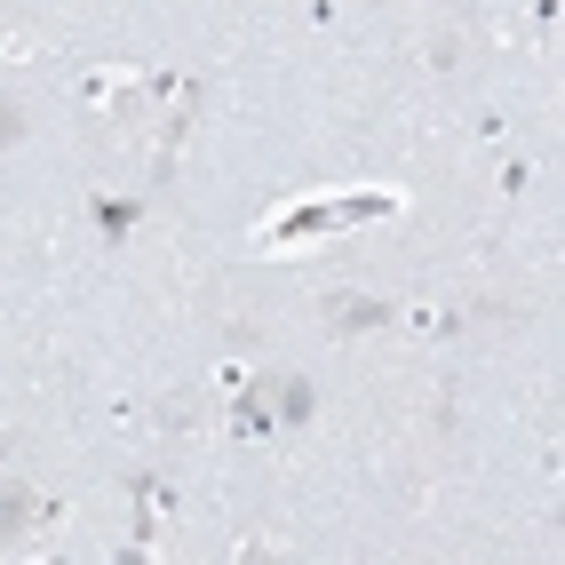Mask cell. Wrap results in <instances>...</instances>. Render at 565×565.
<instances>
[{"instance_id":"1","label":"cell","mask_w":565,"mask_h":565,"mask_svg":"<svg viewBox=\"0 0 565 565\" xmlns=\"http://www.w3.org/2000/svg\"><path fill=\"white\" fill-rule=\"evenodd\" d=\"M41 518H49L41 494H24V486H0V542H17L24 525H41Z\"/></svg>"},{"instance_id":"2","label":"cell","mask_w":565,"mask_h":565,"mask_svg":"<svg viewBox=\"0 0 565 565\" xmlns=\"http://www.w3.org/2000/svg\"><path fill=\"white\" fill-rule=\"evenodd\" d=\"M136 215H143L136 200H120V192H96V232H104L111 247H120V239L136 232Z\"/></svg>"},{"instance_id":"3","label":"cell","mask_w":565,"mask_h":565,"mask_svg":"<svg viewBox=\"0 0 565 565\" xmlns=\"http://www.w3.org/2000/svg\"><path fill=\"white\" fill-rule=\"evenodd\" d=\"M334 327H343V334H366V327H383L391 319V303H366V295H334Z\"/></svg>"},{"instance_id":"4","label":"cell","mask_w":565,"mask_h":565,"mask_svg":"<svg viewBox=\"0 0 565 565\" xmlns=\"http://www.w3.org/2000/svg\"><path fill=\"white\" fill-rule=\"evenodd\" d=\"M271 423H279V414L263 406V391H239V406H232V430H239V438H271Z\"/></svg>"},{"instance_id":"5","label":"cell","mask_w":565,"mask_h":565,"mask_svg":"<svg viewBox=\"0 0 565 565\" xmlns=\"http://www.w3.org/2000/svg\"><path fill=\"white\" fill-rule=\"evenodd\" d=\"M279 423H287V430H303V423H311V383L279 374Z\"/></svg>"},{"instance_id":"6","label":"cell","mask_w":565,"mask_h":565,"mask_svg":"<svg viewBox=\"0 0 565 565\" xmlns=\"http://www.w3.org/2000/svg\"><path fill=\"white\" fill-rule=\"evenodd\" d=\"M17 136H24V111H17L9 96H0V152H9V143H17Z\"/></svg>"}]
</instances>
